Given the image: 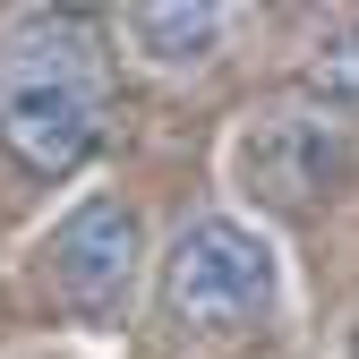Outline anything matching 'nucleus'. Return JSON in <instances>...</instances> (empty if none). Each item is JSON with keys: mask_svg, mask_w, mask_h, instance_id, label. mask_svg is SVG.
Instances as JSON below:
<instances>
[{"mask_svg": "<svg viewBox=\"0 0 359 359\" xmlns=\"http://www.w3.org/2000/svg\"><path fill=\"white\" fill-rule=\"evenodd\" d=\"M231 26H240V9H214V0H171V9L137 0V9H120V18H111V34H120L146 69H163V77L205 69L222 43H231Z\"/></svg>", "mask_w": 359, "mask_h": 359, "instance_id": "5", "label": "nucleus"}, {"mask_svg": "<svg viewBox=\"0 0 359 359\" xmlns=\"http://www.w3.org/2000/svg\"><path fill=\"white\" fill-rule=\"evenodd\" d=\"M231 180L265 214H317L359 180V137H351V120H334L317 103H283V111L240 128Z\"/></svg>", "mask_w": 359, "mask_h": 359, "instance_id": "3", "label": "nucleus"}, {"mask_svg": "<svg viewBox=\"0 0 359 359\" xmlns=\"http://www.w3.org/2000/svg\"><path fill=\"white\" fill-rule=\"evenodd\" d=\"M299 95L317 103V111H334V120L359 111V18H334L317 43H308V60H299Z\"/></svg>", "mask_w": 359, "mask_h": 359, "instance_id": "6", "label": "nucleus"}, {"mask_svg": "<svg viewBox=\"0 0 359 359\" xmlns=\"http://www.w3.org/2000/svg\"><path fill=\"white\" fill-rule=\"evenodd\" d=\"M146 265H154V240H146V214L128 197H86L43 240V283L77 325H128Z\"/></svg>", "mask_w": 359, "mask_h": 359, "instance_id": "4", "label": "nucleus"}, {"mask_svg": "<svg viewBox=\"0 0 359 359\" xmlns=\"http://www.w3.org/2000/svg\"><path fill=\"white\" fill-rule=\"evenodd\" d=\"M111 137V18L18 9L0 26V154L34 180H69Z\"/></svg>", "mask_w": 359, "mask_h": 359, "instance_id": "1", "label": "nucleus"}, {"mask_svg": "<svg viewBox=\"0 0 359 359\" xmlns=\"http://www.w3.org/2000/svg\"><path fill=\"white\" fill-rule=\"evenodd\" d=\"M163 308L197 334H248L283 308V265L274 240L240 214H197L163 248Z\"/></svg>", "mask_w": 359, "mask_h": 359, "instance_id": "2", "label": "nucleus"}]
</instances>
